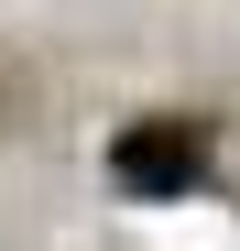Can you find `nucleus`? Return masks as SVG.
Here are the masks:
<instances>
[{
  "mask_svg": "<svg viewBox=\"0 0 240 251\" xmlns=\"http://www.w3.org/2000/svg\"><path fill=\"white\" fill-rule=\"evenodd\" d=\"M109 186L120 197H196L208 186V131L196 120H131L109 142Z\"/></svg>",
  "mask_w": 240,
  "mask_h": 251,
  "instance_id": "f257e3e1",
  "label": "nucleus"
}]
</instances>
